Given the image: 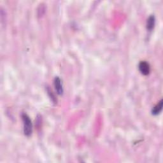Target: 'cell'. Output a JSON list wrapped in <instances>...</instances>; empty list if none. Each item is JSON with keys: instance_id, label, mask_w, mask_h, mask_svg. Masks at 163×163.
<instances>
[{"instance_id": "cell-1", "label": "cell", "mask_w": 163, "mask_h": 163, "mask_svg": "<svg viewBox=\"0 0 163 163\" xmlns=\"http://www.w3.org/2000/svg\"><path fill=\"white\" fill-rule=\"evenodd\" d=\"M22 118L24 124V133L27 136L31 135L33 132V124L29 116L26 113L22 114Z\"/></svg>"}, {"instance_id": "cell-2", "label": "cell", "mask_w": 163, "mask_h": 163, "mask_svg": "<svg viewBox=\"0 0 163 163\" xmlns=\"http://www.w3.org/2000/svg\"><path fill=\"white\" fill-rule=\"evenodd\" d=\"M139 70L144 75H148L150 72L149 64L146 61H142L139 64Z\"/></svg>"}, {"instance_id": "cell-4", "label": "cell", "mask_w": 163, "mask_h": 163, "mask_svg": "<svg viewBox=\"0 0 163 163\" xmlns=\"http://www.w3.org/2000/svg\"><path fill=\"white\" fill-rule=\"evenodd\" d=\"M155 19L154 15H151L149 17L147 21V28L149 31H152L155 26Z\"/></svg>"}, {"instance_id": "cell-5", "label": "cell", "mask_w": 163, "mask_h": 163, "mask_svg": "<svg viewBox=\"0 0 163 163\" xmlns=\"http://www.w3.org/2000/svg\"><path fill=\"white\" fill-rule=\"evenodd\" d=\"M162 100H160L152 109V113L154 115H157L162 111Z\"/></svg>"}, {"instance_id": "cell-3", "label": "cell", "mask_w": 163, "mask_h": 163, "mask_svg": "<svg viewBox=\"0 0 163 163\" xmlns=\"http://www.w3.org/2000/svg\"><path fill=\"white\" fill-rule=\"evenodd\" d=\"M54 87H55V89L57 91V94L59 95H62L63 94V92H64L62 84L61 79L58 77H57L54 79Z\"/></svg>"}]
</instances>
